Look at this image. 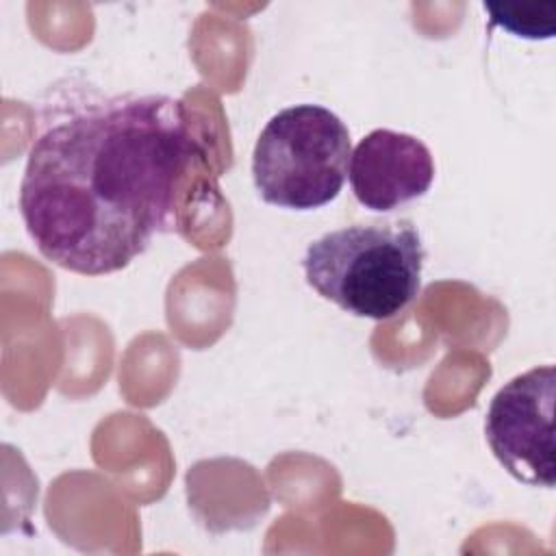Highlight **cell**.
Segmentation results:
<instances>
[{"label": "cell", "instance_id": "277c9868", "mask_svg": "<svg viewBox=\"0 0 556 556\" xmlns=\"http://www.w3.org/2000/svg\"><path fill=\"white\" fill-rule=\"evenodd\" d=\"M554 365L532 367L508 380L491 400L484 437L500 465L528 486L552 489L554 460Z\"/></svg>", "mask_w": 556, "mask_h": 556}, {"label": "cell", "instance_id": "8992f818", "mask_svg": "<svg viewBox=\"0 0 556 556\" xmlns=\"http://www.w3.org/2000/svg\"><path fill=\"white\" fill-rule=\"evenodd\" d=\"M493 26L523 39H552L556 33V2H482Z\"/></svg>", "mask_w": 556, "mask_h": 556}, {"label": "cell", "instance_id": "7a4b0ae2", "mask_svg": "<svg viewBox=\"0 0 556 556\" xmlns=\"http://www.w3.org/2000/svg\"><path fill=\"white\" fill-rule=\"evenodd\" d=\"M426 250L408 219L354 224L315 239L302 258L308 287L341 311L391 319L421 289Z\"/></svg>", "mask_w": 556, "mask_h": 556}, {"label": "cell", "instance_id": "3957f363", "mask_svg": "<svg viewBox=\"0 0 556 556\" xmlns=\"http://www.w3.org/2000/svg\"><path fill=\"white\" fill-rule=\"evenodd\" d=\"M350 156V130L337 113L319 104H293L278 111L254 143V187L267 204L313 211L341 193Z\"/></svg>", "mask_w": 556, "mask_h": 556}, {"label": "cell", "instance_id": "6da1fadb", "mask_svg": "<svg viewBox=\"0 0 556 556\" xmlns=\"http://www.w3.org/2000/svg\"><path fill=\"white\" fill-rule=\"evenodd\" d=\"M195 154L178 98L124 93L72 104L30 146L20 182L26 232L67 271H119L169 224Z\"/></svg>", "mask_w": 556, "mask_h": 556}, {"label": "cell", "instance_id": "5b68a950", "mask_svg": "<svg viewBox=\"0 0 556 556\" xmlns=\"http://www.w3.org/2000/svg\"><path fill=\"white\" fill-rule=\"evenodd\" d=\"M348 178L361 206L389 213L430 189L434 159L421 139L391 128H376L354 148Z\"/></svg>", "mask_w": 556, "mask_h": 556}]
</instances>
